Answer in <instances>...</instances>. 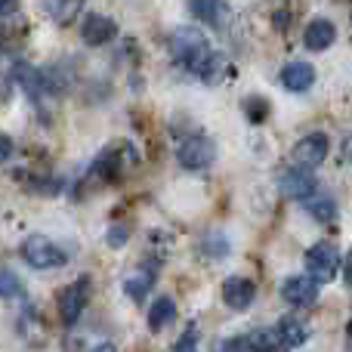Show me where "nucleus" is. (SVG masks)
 I'll return each mask as SVG.
<instances>
[{"mask_svg": "<svg viewBox=\"0 0 352 352\" xmlns=\"http://www.w3.org/2000/svg\"><path fill=\"white\" fill-rule=\"evenodd\" d=\"M115 34H118V25L111 22L109 16H102V12H87L84 22H80V37H84V43H90V47H102V43H109Z\"/></svg>", "mask_w": 352, "mask_h": 352, "instance_id": "nucleus-8", "label": "nucleus"}, {"mask_svg": "<svg viewBox=\"0 0 352 352\" xmlns=\"http://www.w3.org/2000/svg\"><path fill=\"white\" fill-rule=\"evenodd\" d=\"M12 155V140L10 136H0V164H6Z\"/></svg>", "mask_w": 352, "mask_h": 352, "instance_id": "nucleus-24", "label": "nucleus"}, {"mask_svg": "<svg viewBox=\"0 0 352 352\" xmlns=\"http://www.w3.org/2000/svg\"><path fill=\"white\" fill-rule=\"evenodd\" d=\"M173 352H198V331H195V328H188L186 334H182L179 340H176Z\"/></svg>", "mask_w": 352, "mask_h": 352, "instance_id": "nucleus-20", "label": "nucleus"}, {"mask_svg": "<svg viewBox=\"0 0 352 352\" xmlns=\"http://www.w3.org/2000/svg\"><path fill=\"white\" fill-rule=\"evenodd\" d=\"M93 352H115V346H111V343H99V346L93 349Z\"/></svg>", "mask_w": 352, "mask_h": 352, "instance_id": "nucleus-30", "label": "nucleus"}, {"mask_svg": "<svg viewBox=\"0 0 352 352\" xmlns=\"http://www.w3.org/2000/svg\"><path fill=\"white\" fill-rule=\"evenodd\" d=\"M192 12L198 19H204L207 25H219V22H223V16H226V6L223 3H204V0H195Z\"/></svg>", "mask_w": 352, "mask_h": 352, "instance_id": "nucleus-19", "label": "nucleus"}, {"mask_svg": "<svg viewBox=\"0 0 352 352\" xmlns=\"http://www.w3.org/2000/svg\"><path fill=\"white\" fill-rule=\"evenodd\" d=\"M152 285H155V272H140V275H133V278L124 281V294L140 303V300L152 291Z\"/></svg>", "mask_w": 352, "mask_h": 352, "instance_id": "nucleus-16", "label": "nucleus"}, {"mask_svg": "<svg viewBox=\"0 0 352 352\" xmlns=\"http://www.w3.org/2000/svg\"><path fill=\"white\" fill-rule=\"evenodd\" d=\"M87 297H90V278H78L74 285H68L65 291L59 294V316H62L65 328L78 324L80 312H84V306H87Z\"/></svg>", "mask_w": 352, "mask_h": 352, "instance_id": "nucleus-5", "label": "nucleus"}, {"mask_svg": "<svg viewBox=\"0 0 352 352\" xmlns=\"http://www.w3.org/2000/svg\"><path fill=\"white\" fill-rule=\"evenodd\" d=\"M241 343H244V352H287L281 346L275 331H254V334H248V340H241Z\"/></svg>", "mask_w": 352, "mask_h": 352, "instance_id": "nucleus-15", "label": "nucleus"}, {"mask_svg": "<svg viewBox=\"0 0 352 352\" xmlns=\"http://www.w3.org/2000/svg\"><path fill=\"white\" fill-rule=\"evenodd\" d=\"M275 334H278V340H281V346H285V349H297V346H303V343H306L309 328H306L303 318L287 316V318H281V322H278Z\"/></svg>", "mask_w": 352, "mask_h": 352, "instance_id": "nucleus-13", "label": "nucleus"}, {"mask_svg": "<svg viewBox=\"0 0 352 352\" xmlns=\"http://www.w3.org/2000/svg\"><path fill=\"white\" fill-rule=\"evenodd\" d=\"M0 297L3 300L25 297V285L19 281L16 272H10V269H0Z\"/></svg>", "mask_w": 352, "mask_h": 352, "instance_id": "nucleus-18", "label": "nucleus"}, {"mask_svg": "<svg viewBox=\"0 0 352 352\" xmlns=\"http://www.w3.org/2000/svg\"><path fill=\"white\" fill-rule=\"evenodd\" d=\"M343 155H346V161H352V133L346 136V142H343Z\"/></svg>", "mask_w": 352, "mask_h": 352, "instance_id": "nucleus-28", "label": "nucleus"}, {"mask_svg": "<svg viewBox=\"0 0 352 352\" xmlns=\"http://www.w3.org/2000/svg\"><path fill=\"white\" fill-rule=\"evenodd\" d=\"M306 210L312 213V219L316 223H334L337 219V204H334V198H312L309 204H306Z\"/></svg>", "mask_w": 352, "mask_h": 352, "instance_id": "nucleus-17", "label": "nucleus"}, {"mask_svg": "<svg viewBox=\"0 0 352 352\" xmlns=\"http://www.w3.org/2000/svg\"><path fill=\"white\" fill-rule=\"evenodd\" d=\"M6 12H16V3H0V16H6Z\"/></svg>", "mask_w": 352, "mask_h": 352, "instance_id": "nucleus-29", "label": "nucleus"}, {"mask_svg": "<svg viewBox=\"0 0 352 352\" xmlns=\"http://www.w3.org/2000/svg\"><path fill=\"white\" fill-rule=\"evenodd\" d=\"M312 80H316V68H312L309 62H287V65L281 68V87H285V90L303 93L312 87Z\"/></svg>", "mask_w": 352, "mask_h": 352, "instance_id": "nucleus-12", "label": "nucleus"}, {"mask_svg": "<svg viewBox=\"0 0 352 352\" xmlns=\"http://www.w3.org/2000/svg\"><path fill=\"white\" fill-rule=\"evenodd\" d=\"M275 28H278V31L291 28V12H285V10H278V12H275Z\"/></svg>", "mask_w": 352, "mask_h": 352, "instance_id": "nucleus-25", "label": "nucleus"}, {"mask_svg": "<svg viewBox=\"0 0 352 352\" xmlns=\"http://www.w3.org/2000/svg\"><path fill=\"white\" fill-rule=\"evenodd\" d=\"M334 41H337L334 22H328V19H312V22L306 25V34H303L306 50H312V53H322V50H328Z\"/></svg>", "mask_w": 352, "mask_h": 352, "instance_id": "nucleus-11", "label": "nucleus"}, {"mask_svg": "<svg viewBox=\"0 0 352 352\" xmlns=\"http://www.w3.org/2000/svg\"><path fill=\"white\" fill-rule=\"evenodd\" d=\"M213 155H217V148H213V142L207 140V136H188V140L176 148V161H179L186 170H207V167L213 164Z\"/></svg>", "mask_w": 352, "mask_h": 352, "instance_id": "nucleus-4", "label": "nucleus"}, {"mask_svg": "<svg viewBox=\"0 0 352 352\" xmlns=\"http://www.w3.org/2000/svg\"><path fill=\"white\" fill-rule=\"evenodd\" d=\"M278 188H281V195H285V198L306 201L312 192H316V176H312V170H300V167H291V170L281 173Z\"/></svg>", "mask_w": 352, "mask_h": 352, "instance_id": "nucleus-9", "label": "nucleus"}, {"mask_svg": "<svg viewBox=\"0 0 352 352\" xmlns=\"http://www.w3.org/2000/svg\"><path fill=\"white\" fill-rule=\"evenodd\" d=\"M22 256L31 269H59V266H65V260H68L65 250L43 235H31L28 241L22 244Z\"/></svg>", "mask_w": 352, "mask_h": 352, "instance_id": "nucleus-2", "label": "nucleus"}, {"mask_svg": "<svg viewBox=\"0 0 352 352\" xmlns=\"http://www.w3.org/2000/svg\"><path fill=\"white\" fill-rule=\"evenodd\" d=\"M170 322H176L173 297H158L152 303V309H148V331H152V334H158V331H164Z\"/></svg>", "mask_w": 352, "mask_h": 352, "instance_id": "nucleus-14", "label": "nucleus"}, {"mask_svg": "<svg viewBox=\"0 0 352 352\" xmlns=\"http://www.w3.org/2000/svg\"><path fill=\"white\" fill-rule=\"evenodd\" d=\"M306 272H309V278L316 281V285H322V281H334L337 278V269H340V250L334 248V244L322 241L316 244V248L306 250Z\"/></svg>", "mask_w": 352, "mask_h": 352, "instance_id": "nucleus-3", "label": "nucleus"}, {"mask_svg": "<svg viewBox=\"0 0 352 352\" xmlns=\"http://www.w3.org/2000/svg\"><path fill=\"white\" fill-rule=\"evenodd\" d=\"M346 352H352V324H349V331H346Z\"/></svg>", "mask_w": 352, "mask_h": 352, "instance_id": "nucleus-31", "label": "nucleus"}, {"mask_svg": "<svg viewBox=\"0 0 352 352\" xmlns=\"http://www.w3.org/2000/svg\"><path fill=\"white\" fill-rule=\"evenodd\" d=\"M173 56L182 68L201 74L204 80H213V72L219 68V56L210 50L207 37L198 28H179L173 34Z\"/></svg>", "mask_w": 352, "mask_h": 352, "instance_id": "nucleus-1", "label": "nucleus"}, {"mask_svg": "<svg viewBox=\"0 0 352 352\" xmlns=\"http://www.w3.org/2000/svg\"><path fill=\"white\" fill-rule=\"evenodd\" d=\"M217 352H244V343L241 340H226V343H219Z\"/></svg>", "mask_w": 352, "mask_h": 352, "instance_id": "nucleus-26", "label": "nucleus"}, {"mask_svg": "<svg viewBox=\"0 0 352 352\" xmlns=\"http://www.w3.org/2000/svg\"><path fill=\"white\" fill-rule=\"evenodd\" d=\"M223 300L229 309L235 312H244L254 306L256 300V285L250 278H241V275H232V278L223 281Z\"/></svg>", "mask_w": 352, "mask_h": 352, "instance_id": "nucleus-7", "label": "nucleus"}, {"mask_svg": "<svg viewBox=\"0 0 352 352\" xmlns=\"http://www.w3.org/2000/svg\"><path fill=\"white\" fill-rule=\"evenodd\" d=\"M248 109H250V121H263V115H266V102L260 105V99H256V96H250Z\"/></svg>", "mask_w": 352, "mask_h": 352, "instance_id": "nucleus-22", "label": "nucleus"}, {"mask_svg": "<svg viewBox=\"0 0 352 352\" xmlns=\"http://www.w3.org/2000/svg\"><path fill=\"white\" fill-rule=\"evenodd\" d=\"M324 158H328V136L324 133H309L294 146V161L300 170H316Z\"/></svg>", "mask_w": 352, "mask_h": 352, "instance_id": "nucleus-6", "label": "nucleus"}, {"mask_svg": "<svg viewBox=\"0 0 352 352\" xmlns=\"http://www.w3.org/2000/svg\"><path fill=\"white\" fill-rule=\"evenodd\" d=\"M343 278H346V285L352 287V254L346 256V263H343Z\"/></svg>", "mask_w": 352, "mask_h": 352, "instance_id": "nucleus-27", "label": "nucleus"}, {"mask_svg": "<svg viewBox=\"0 0 352 352\" xmlns=\"http://www.w3.org/2000/svg\"><path fill=\"white\" fill-rule=\"evenodd\" d=\"M78 10H80L78 3H72V6H53V3H50V12H53V16H59L62 22H65V19H72Z\"/></svg>", "mask_w": 352, "mask_h": 352, "instance_id": "nucleus-23", "label": "nucleus"}, {"mask_svg": "<svg viewBox=\"0 0 352 352\" xmlns=\"http://www.w3.org/2000/svg\"><path fill=\"white\" fill-rule=\"evenodd\" d=\"M281 300L291 306H312L318 300V285L309 275H297V278H287L281 285Z\"/></svg>", "mask_w": 352, "mask_h": 352, "instance_id": "nucleus-10", "label": "nucleus"}, {"mask_svg": "<svg viewBox=\"0 0 352 352\" xmlns=\"http://www.w3.org/2000/svg\"><path fill=\"white\" fill-rule=\"evenodd\" d=\"M105 238H109L111 248H124V244H127V238H130V229H127L124 223H118V226H111Z\"/></svg>", "mask_w": 352, "mask_h": 352, "instance_id": "nucleus-21", "label": "nucleus"}]
</instances>
